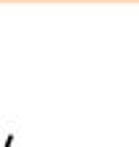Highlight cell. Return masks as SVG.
Returning a JSON list of instances; mask_svg holds the SVG:
<instances>
[{
  "instance_id": "1",
  "label": "cell",
  "mask_w": 139,
  "mask_h": 147,
  "mask_svg": "<svg viewBox=\"0 0 139 147\" xmlns=\"http://www.w3.org/2000/svg\"><path fill=\"white\" fill-rule=\"evenodd\" d=\"M3 147H11V139H8V142H5V144H3Z\"/></svg>"
}]
</instances>
